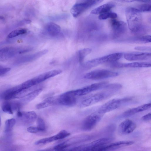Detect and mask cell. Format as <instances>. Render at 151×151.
Masks as SVG:
<instances>
[{
    "label": "cell",
    "instance_id": "1",
    "mask_svg": "<svg viewBox=\"0 0 151 151\" xmlns=\"http://www.w3.org/2000/svg\"><path fill=\"white\" fill-rule=\"evenodd\" d=\"M125 12L129 29L133 32L139 31L142 25L141 12L136 8L129 7L126 9Z\"/></svg>",
    "mask_w": 151,
    "mask_h": 151
},
{
    "label": "cell",
    "instance_id": "2",
    "mask_svg": "<svg viewBox=\"0 0 151 151\" xmlns=\"http://www.w3.org/2000/svg\"><path fill=\"white\" fill-rule=\"evenodd\" d=\"M132 100L131 97L113 99L102 105L96 111L103 115L130 102Z\"/></svg>",
    "mask_w": 151,
    "mask_h": 151
},
{
    "label": "cell",
    "instance_id": "3",
    "mask_svg": "<svg viewBox=\"0 0 151 151\" xmlns=\"http://www.w3.org/2000/svg\"><path fill=\"white\" fill-rule=\"evenodd\" d=\"M117 91L106 90L95 93L83 100L80 104V107H85L94 104L112 96Z\"/></svg>",
    "mask_w": 151,
    "mask_h": 151
},
{
    "label": "cell",
    "instance_id": "4",
    "mask_svg": "<svg viewBox=\"0 0 151 151\" xmlns=\"http://www.w3.org/2000/svg\"><path fill=\"white\" fill-rule=\"evenodd\" d=\"M122 55L121 52H116L91 60L86 63L85 67L90 68L104 63L115 62L120 59Z\"/></svg>",
    "mask_w": 151,
    "mask_h": 151
},
{
    "label": "cell",
    "instance_id": "5",
    "mask_svg": "<svg viewBox=\"0 0 151 151\" xmlns=\"http://www.w3.org/2000/svg\"><path fill=\"white\" fill-rule=\"evenodd\" d=\"M119 75V73L116 72L106 69H99L86 73L83 78L86 79L96 80L116 77Z\"/></svg>",
    "mask_w": 151,
    "mask_h": 151
},
{
    "label": "cell",
    "instance_id": "6",
    "mask_svg": "<svg viewBox=\"0 0 151 151\" xmlns=\"http://www.w3.org/2000/svg\"><path fill=\"white\" fill-rule=\"evenodd\" d=\"M109 83L106 82H102L92 84L82 88L72 90L73 94L76 96H82L86 95L93 91L102 89H106Z\"/></svg>",
    "mask_w": 151,
    "mask_h": 151
},
{
    "label": "cell",
    "instance_id": "7",
    "mask_svg": "<svg viewBox=\"0 0 151 151\" xmlns=\"http://www.w3.org/2000/svg\"><path fill=\"white\" fill-rule=\"evenodd\" d=\"M103 115L95 112L86 117L83 121L82 129L88 131L93 129L99 122Z\"/></svg>",
    "mask_w": 151,
    "mask_h": 151
},
{
    "label": "cell",
    "instance_id": "8",
    "mask_svg": "<svg viewBox=\"0 0 151 151\" xmlns=\"http://www.w3.org/2000/svg\"><path fill=\"white\" fill-rule=\"evenodd\" d=\"M100 1L99 0H87L76 3L72 7L71 13L74 17H77L86 9Z\"/></svg>",
    "mask_w": 151,
    "mask_h": 151
},
{
    "label": "cell",
    "instance_id": "9",
    "mask_svg": "<svg viewBox=\"0 0 151 151\" xmlns=\"http://www.w3.org/2000/svg\"><path fill=\"white\" fill-rule=\"evenodd\" d=\"M57 104L68 106H72L76 103V96L73 93L72 91H70L63 93L57 97Z\"/></svg>",
    "mask_w": 151,
    "mask_h": 151
},
{
    "label": "cell",
    "instance_id": "10",
    "mask_svg": "<svg viewBox=\"0 0 151 151\" xmlns=\"http://www.w3.org/2000/svg\"><path fill=\"white\" fill-rule=\"evenodd\" d=\"M111 28L113 36L114 37H118L125 32L127 26L124 22L113 19L111 20Z\"/></svg>",
    "mask_w": 151,
    "mask_h": 151
},
{
    "label": "cell",
    "instance_id": "11",
    "mask_svg": "<svg viewBox=\"0 0 151 151\" xmlns=\"http://www.w3.org/2000/svg\"><path fill=\"white\" fill-rule=\"evenodd\" d=\"M62 72L60 70H51L40 74L31 79L34 86L45 80L57 75Z\"/></svg>",
    "mask_w": 151,
    "mask_h": 151
},
{
    "label": "cell",
    "instance_id": "12",
    "mask_svg": "<svg viewBox=\"0 0 151 151\" xmlns=\"http://www.w3.org/2000/svg\"><path fill=\"white\" fill-rule=\"evenodd\" d=\"M17 116L22 122L26 124L33 123L37 117L36 114L33 111H23L19 110L17 111Z\"/></svg>",
    "mask_w": 151,
    "mask_h": 151
},
{
    "label": "cell",
    "instance_id": "13",
    "mask_svg": "<svg viewBox=\"0 0 151 151\" xmlns=\"http://www.w3.org/2000/svg\"><path fill=\"white\" fill-rule=\"evenodd\" d=\"M124 57L130 61L146 60L151 58V54L149 52H134L126 53Z\"/></svg>",
    "mask_w": 151,
    "mask_h": 151
},
{
    "label": "cell",
    "instance_id": "14",
    "mask_svg": "<svg viewBox=\"0 0 151 151\" xmlns=\"http://www.w3.org/2000/svg\"><path fill=\"white\" fill-rule=\"evenodd\" d=\"M136 127V124L132 120L127 119L119 124L118 132L121 134H127L132 132Z\"/></svg>",
    "mask_w": 151,
    "mask_h": 151
},
{
    "label": "cell",
    "instance_id": "15",
    "mask_svg": "<svg viewBox=\"0 0 151 151\" xmlns=\"http://www.w3.org/2000/svg\"><path fill=\"white\" fill-rule=\"evenodd\" d=\"M111 66L116 68H148L151 66V63L149 62H135L129 63H112Z\"/></svg>",
    "mask_w": 151,
    "mask_h": 151
},
{
    "label": "cell",
    "instance_id": "16",
    "mask_svg": "<svg viewBox=\"0 0 151 151\" xmlns=\"http://www.w3.org/2000/svg\"><path fill=\"white\" fill-rule=\"evenodd\" d=\"M70 135V133L65 130H62L54 136L41 139L36 141L35 144L38 145L45 144L55 140L65 138Z\"/></svg>",
    "mask_w": 151,
    "mask_h": 151
},
{
    "label": "cell",
    "instance_id": "17",
    "mask_svg": "<svg viewBox=\"0 0 151 151\" xmlns=\"http://www.w3.org/2000/svg\"><path fill=\"white\" fill-rule=\"evenodd\" d=\"M22 50L18 51L14 48L6 47L0 50V61H5L17 53L20 54Z\"/></svg>",
    "mask_w": 151,
    "mask_h": 151
},
{
    "label": "cell",
    "instance_id": "18",
    "mask_svg": "<svg viewBox=\"0 0 151 151\" xmlns=\"http://www.w3.org/2000/svg\"><path fill=\"white\" fill-rule=\"evenodd\" d=\"M151 103L145 104L135 108L129 109L124 112L122 114L123 117L131 116L137 113L142 112L149 109L151 107Z\"/></svg>",
    "mask_w": 151,
    "mask_h": 151
},
{
    "label": "cell",
    "instance_id": "19",
    "mask_svg": "<svg viewBox=\"0 0 151 151\" xmlns=\"http://www.w3.org/2000/svg\"><path fill=\"white\" fill-rule=\"evenodd\" d=\"M21 90L20 85L9 88L3 94L2 98L5 101H9L16 97Z\"/></svg>",
    "mask_w": 151,
    "mask_h": 151
},
{
    "label": "cell",
    "instance_id": "20",
    "mask_svg": "<svg viewBox=\"0 0 151 151\" xmlns=\"http://www.w3.org/2000/svg\"><path fill=\"white\" fill-rule=\"evenodd\" d=\"M115 4L113 2L107 3L93 9L91 12V14H100L110 11L115 6Z\"/></svg>",
    "mask_w": 151,
    "mask_h": 151
},
{
    "label": "cell",
    "instance_id": "21",
    "mask_svg": "<svg viewBox=\"0 0 151 151\" xmlns=\"http://www.w3.org/2000/svg\"><path fill=\"white\" fill-rule=\"evenodd\" d=\"M46 29L49 35L55 37L60 34L61 31V28L57 24L51 22L47 24Z\"/></svg>",
    "mask_w": 151,
    "mask_h": 151
},
{
    "label": "cell",
    "instance_id": "22",
    "mask_svg": "<svg viewBox=\"0 0 151 151\" xmlns=\"http://www.w3.org/2000/svg\"><path fill=\"white\" fill-rule=\"evenodd\" d=\"M57 97H50L46 99L36 105L37 109H40L57 104Z\"/></svg>",
    "mask_w": 151,
    "mask_h": 151
},
{
    "label": "cell",
    "instance_id": "23",
    "mask_svg": "<svg viewBox=\"0 0 151 151\" xmlns=\"http://www.w3.org/2000/svg\"><path fill=\"white\" fill-rule=\"evenodd\" d=\"M134 142L132 141H122L108 144V146L110 150L121 147L130 145H132Z\"/></svg>",
    "mask_w": 151,
    "mask_h": 151
},
{
    "label": "cell",
    "instance_id": "24",
    "mask_svg": "<svg viewBox=\"0 0 151 151\" xmlns=\"http://www.w3.org/2000/svg\"><path fill=\"white\" fill-rule=\"evenodd\" d=\"M42 89L39 88L27 94L23 98L25 101H30L36 98L42 91Z\"/></svg>",
    "mask_w": 151,
    "mask_h": 151
},
{
    "label": "cell",
    "instance_id": "25",
    "mask_svg": "<svg viewBox=\"0 0 151 151\" xmlns=\"http://www.w3.org/2000/svg\"><path fill=\"white\" fill-rule=\"evenodd\" d=\"M1 108L2 111L6 113L12 114L14 109L12 102L5 101L3 102L1 104Z\"/></svg>",
    "mask_w": 151,
    "mask_h": 151
},
{
    "label": "cell",
    "instance_id": "26",
    "mask_svg": "<svg viewBox=\"0 0 151 151\" xmlns=\"http://www.w3.org/2000/svg\"><path fill=\"white\" fill-rule=\"evenodd\" d=\"M113 140L111 137H106L96 140L91 144L92 145L100 146L108 144Z\"/></svg>",
    "mask_w": 151,
    "mask_h": 151
},
{
    "label": "cell",
    "instance_id": "27",
    "mask_svg": "<svg viewBox=\"0 0 151 151\" xmlns=\"http://www.w3.org/2000/svg\"><path fill=\"white\" fill-rule=\"evenodd\" d=\"M91 49L88 48H84L78 51V55L80 63H82L84 58L91 51Z\"/></svg>",
    "mask_w": 151,
    "mask_h": 151
},
{
    "label": "cell",
    "instance_id": "28",
    "mask_svg": "<svg viewBox=\"0 0 151 151\" xmlns=\"http://www.w3.org/2000/svg\"><path fill=\"white\" fill-rule=\"evenodd\" d=\"M117 16L116 13L109 11L100 14L98 18L100 20H104L109 18L113 19H115Z\"/></svg>",
    "mask_w": 151,
    "mask_h": 151
},
{
    "label": "cell",
    "instance_id": "29",
    "mask_svg": "<svg viewBox=\"0 0 151 151\" xmlns=\"http://www.w3.org/2000/svg\"><path fill=\"white\" fill-rule=\"evenodd\" d=\"M27 32V30L25 29H19L13 30L10 32L7 36L9 38H12L19 35H23Z\"/></svg>",
    "mask_w": 151,
    "mask_h": 151
},
{
    "label": "cell",
    "instance_id": "30",
    "mask_svg": "<svg viewBox=\"0 0 151 151\" xmlns=\"http://www.w3.org/2000/svg\"><path fill=\"white\" fill-rule=\"evenodd\" d=\"M134 42L141 43H147L151 42V36L145 35L135 37L133 39Z\"/></svg>",
    "mask_w": 151,
    "mask_h": 151
},
{
    "label": "cell",
    "instance_id": "31",
    "mask_svg": "<svg viewBox=\"0 0 151 151\" xmlns=\"http://www.w3.org/2000/svg\"><path fill=\"white\" fill-rule=\"evenodd\" d=\"M16 123V120L14 118L9 119L5 122V132H7L10 131Z\"/></svg>",
    "mask_w": 151,
    "mask_h": 151
},
{
    "label": "cell",
    "instance_id": "32",
    "mask_svg": "<svg viewBox=\"0 0 151 151\" xmlns=\"http://www.w3.org/2000/svg\"><path fill=\"white\" fill-rule=\"evenodd\" d=\"M151 4H141L136 8L140 12H147L151 11Z\"/></svg>",
    "mask_w": 151,
    "mask_h": 151
},
{
    "label": "cell",
    "instance_id": "33",
    "mask_svg": "<svg viewBox=\"0 0 151 151\" xmlns=\"http://www.w3.org/2000/svg\"><path fill=\"white\" fill-rule=\"evenodd\" d=\"M37 127L40 131H44L45 129V124L44 120L41 118H38L37 120Z\"/></svg>",
    "mask_w": 151,
    "mask_h": 151
},
{
    "label": "cell",
    "instance_id": "34",
    "mask_svg": "<svg viewBox=\"0 0 151 151\" xmlns=\"http://www.w3.org/2000/svg\"><path fill=\"white\" fill-rule=\"evenodd\" d=\"M27 131L31 133H36L40 131V129L37 127L31 126L27 129Z\"/></svg>",
    "mask_w": 151,
    "mask_h": 151
},
{
    "label": "cell",
    "instance_id": "35",
    "mask_svg": "<svg viewBox=\"0 0 151 151\" xmlns=\"http://www.w3.org/2000/svg\"><path fill=\"white\" fill-rule=\"evenodd\" d=\"M141 119L144 121H147L150 120L151 119V113L150 112L142 116L141 117Z\"/></svg>",
    "mask_w": 151,
    "mask_h": 151
},
{
    "label": "cell",
    "instance_id": "36",
    "mask_svg": "<svg viewBox=\"0 0 151 151\" xmlns=\"http://www.w3.org/2000/svg\"><path fill=\"white\" fill-rule=\"evenodd\" d=\"M134 49L136 50L141 51H149L151 50L150 47H147L137 46L135 47Z\"/></svg>",
    "mask_w": 151,
    "mask_h": 151
},
{
    "label": "cell",
    "instance_id": "37",
    "mask_svg": "<svg viewBox=\"0 0 151 151\" xmlns=\"http://www.w3.org/2000/svg\"><path fill=\"white\" fill-rule=\"evenodd\" d=\"M31 21L29 19H24L21 22V24H27L30 23Z\"/></svg>",
    "mask_w": 151,
    "mask_h": 151
},
{
    "label": "cell",
    "instance_id": "38",
    "mask_svg": "<svg viewBox=\"0 0 151 151\" xmlns=\"http://www.w3.org/2000/svg\"><path fill=\"white\" fill-rule=\"evenodd\" d=\"M38 151H55L53 147L39 150Z\"/></svg>",
    "mask_w": 151,
    "mask_h": 151
},
{
    "label": "cell",
    "instance_id": "39",
    "mask_svg": "<svg viewBox=\"0 0 151 151\" xmlns=\"http://www.w3.org/2000/svg\"><path fill=\"white\" fill-rule=\"evenodd\" d=\"M0 20L3 21H4L5 20L4 17L0 15Z\"/></svg>",
    "mask_w": 151,
    "mask_h": 151
},
{
    "label": "cell",
    "instance_id": "40",
    "mask_svg": "<svg viewBox=\"0 0 151 151\" xmlns=\"http://www.w3.org/2000/svg\"><path fill=\"white\" fill-rule=\"evenodd\" d=\"M0 125H1V118H0Z\"/></svg>",
    "mask_w": 151,
    "mask_h": 151
},
{
    "label": "cell",
    "instance_id": "41",
    "mask_svg": "<svg viewBox=\"0 0 151 151\" xmlns=\"http://www.w3.org/2000/svg\"><path fill=\"white\" fill-rule=\"evenodd\" d=\"M2 67H3V66H1V65H0V68H1Z\"/></svg>",
    "mask_w": 151,
    "mask_h": 151
}]
</instances>
